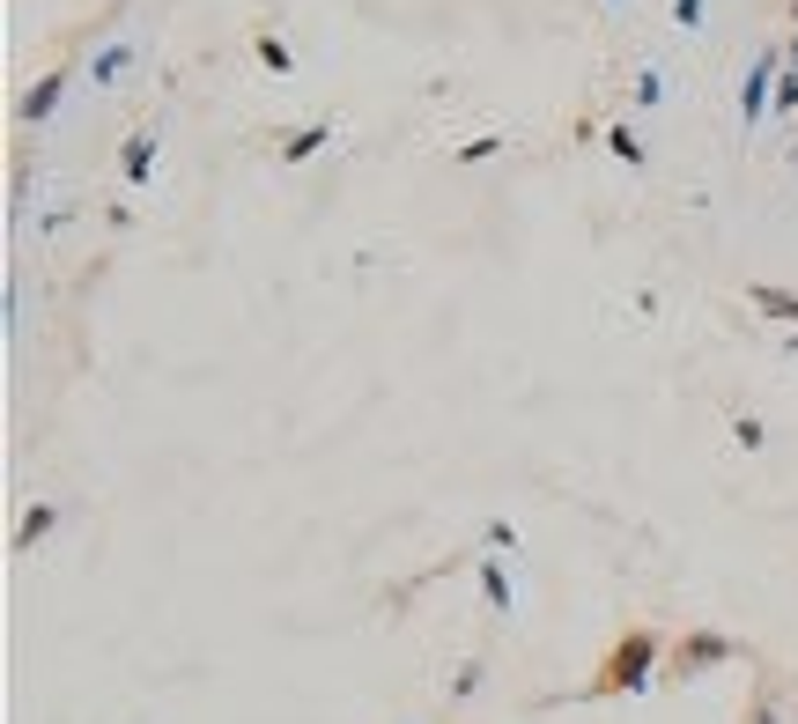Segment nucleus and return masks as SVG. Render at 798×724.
<instances>
[{
    "label": "nucleus",
    "instance_id": "1",
    "mask_svg": "<svg viewBox=\"0 0 798 724\" xmlns=\"http://www.w3.org/2000/svg\"><path fill=\"white\" fill-rule=\"evenodd\" d=\"M776 82H784V52L762 45L754 67H747V82H739V119H747V126H762V111L776 104Z\"/></svg>",
    "mask_w": 798,
    "mask_h": 724
},
{
    "label": "nucleus",
    "instance_id": "2",
    "mask_svg": "<svg viewBox=\"0 0 798 724\" xmlns=\"http://www.w3.org/2000/svg\"><path fill=\"white\" fill-rule=\"evenodd\" d=\"M133 67H141V37H104V45L89 52V82L97 89H119Z\"/></svg>",
    "mask_w": 798,
    "mask_h": 724
},
{
    "label": "nucleus",
    "instance_id": "3",
    "mask_svg": "<svg viewBox=\"0 0 798 724\" xmlns=\"http://www.w3.org/2000/svg\"><path fill=\"white\" fill-rule=\"evenodd\" d=\"M67 82H74L67 67H60V74H37V82L23 89V111H15V119H23V126H45L52 111H60V97H67Z\"/></svg>",
    "mask_w": 798,
    "mask_h": 724
},
{
    "label": "nucleus",
    "instance_id": "4",
    "mask_svg": "<svg viewBox=\"0 0 798 724\" xmlns=\"http://www.w3.org/2000/svg\"><path fill=\"white\" fill-rule=\"evenodd\" d=\"M119 170L133 185L148 178V170H156V126H141V133H126V148H119Z\"/></svg>",
    "mask_w": 798,
    "mask_h": 724
},
{
    "label": "nucleus",
    "instance_id": "5",
    "mask_svg": "<svg viewBox=\"0 0 798 724\" xmlns=\"http://www.w3.org/2000/svg\"><path fill=\"white\" fill-rule=\"evenodd\" d=\"M326 141H333V126H326V119H311V126H296V133H289V141H281V163H311V156H318V148H326Z\"/></svg>",
    "mask_w": 798,
    "mask_h": 724
},
{
    "label": "nucleus",
    "instance_id": "6",
    "mask_svg": "<svg viewBox=\"0 0 798 724\" xmlns=\"http://www.w3.org/2000/svg\"><path fill=\"white\" fill-rule=\"evenodd\" d=\"M643 665H651V636H636L629 651L614 658V673H606V688H621V680H629V688H636V680H643Z\"/></svg>",
    "mask_w": 798,
    "mask_h": 724
},
{
    "label": "nucleus",
    "instance_id": "7",
    "mask_svg": "<svg viewBox=\"0 0 798 724\" xmlns=\"http://www.w3.org/2000/svg\"><path fill=\"white\" fill-rule=\"evenodd\" d=\"M747 303H754V311H769V318H798V296L791 289H769V281H754Z\"/></svg>",
    "mask_w": 798,
    "mask_h": 724
},
{
    "label": "nucleus",
    "instance_id": "8",
    "mask_svg": "<svg viewBox=\"0 0 798 724\" xmlns=\"http://www.w3.org/2000/svg\"><path fill=\"white\" fill-rule=\"evenodd\" d=\"M606 148H614V156H621V163H643V141H636V133H629V126H606Z\"/></svg>",
    "mask_w": 798,
    "mask_h": 724
},
{
    "label": "nucleus",
    "instance_id": "9",
    "mask_svg": "<svg viewBox=\"0 0 798 724\" xmlns=\"http://www.w3.org/2000/svg\"><path fill=\"white\" fill-rule=\"evenodd\" d=\"M496 148H503V133H473V141L459 148V163H488V156H496Z\"/></svg>",
    "mask_w": 798,
    "mask_h": 724
},
{
    "label": "nucleus",
    "instance_id": "10",
    "mask_svg": "<svg viewBox=\"0 0 798 724\" xmlns=\"http://www.w3.org/2000/svg\"><path fill=\"white\" fill-rule=\"evenodd\" d=\"M259 60H266V67H274V74H289V67H296V52H289V45H281V37H259Z\"/></svg>",
    "mask_w": 798,
    "mask_h": 724
},
{
    "label": "nucleus",
    "instance_id": "11",
    "mask_svg": "<svg viewBox=\"0 0 798 724\" xmlns=\"http://www.w3.org/2000/svg\"><path fill=\"white\" fill-rule=\"evenodd\" d=\"M702 15H710V0H673V30H702Z\"/></svg>",
    "mask_w": 798,
    "mask_h": 724
},
{
    "label": "nucleus",
    "instance_id": "12",
    "mask_svg": "<svg viewBox=\"0 0 798 724\" xmlns=\"http://www.w3.org/2000/svg\"><path fill=\"white\" fill-rule=\"evenodd\" d=\"M636 104H665V74H658V67L636 74Z\"/></svg>",
    "mask_w": 798,
    "mask_h": 724
},
{
    "label": "nucleus",
    "instance_id": "13",
    "mask_svg": "<svg viewBox=\"0 0 798 724\" xmlns=\"http://www.w3.org/2000/svg\"><path fill=\"white\" fill-rule=\"evenodd\" d=\"M688 658H695V665H710V658H725V643H717V636H695V643H688Z\"/></svg>",
    "mask_w": 798,
    "mask_h": 724
},
{
    "label": "nucleus",
    "instance_id": "14",
    "mask_svg": "<svg viewBox=\"0 0 798 724\" xmlns=\"http://www.w3.org/2000/svg\"><path fill=\"white\" fill-rule=\"evenodd\" d=\"M784 60H791V67H798V37H791V45H784Z\"/></svg>",
    "mask_w": 798,
    "mask_h": 724
},
{
    "label": "nucleus",
    "instance_id": "15",
    "mask_svg": "<svg viewBox=\"0 0 798 724\" xmlns=\"http://www.w3.org/2000/svg\"><path fill=\"white\" fill-rule=\"evenodd\" d=\"M791 23H798V0H791Z\"/></svg>",
    "mask_w": 798,
    "mask_h": 724
},
{
    "label": "nucleus",
    "instance_id": "16",
    "mask_svg": "<svg viewBox=\"0 0 798 724\" xmlns=\"http://www.w3.org/2000/svg\"><path fill=\"white\" fill-rule=\"evenodd\" d=\"M606 8H614V0H606Z\"/></svg>",
    "mask_w": 798,
    "mask_h": 724
}]
</instances>
